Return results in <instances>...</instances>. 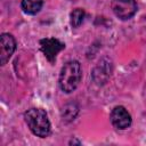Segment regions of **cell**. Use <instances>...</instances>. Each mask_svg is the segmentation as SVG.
Here are the masks:
<instances>
[{
    "mask_svg": "<svg viewBox=\"0 0 146 146\" xmlns=\"http://www.w3.org/2000/svg\"><path fill=\"white\" fill-rule=\"evenodd\" d=\"M81 65L78 60H70L65 63L59 74V88L66 94L74 91L81 81Z\"/></svg>",
    "mask_w": 146,
    "mask_h": 146,
    "instance_id": "1",
    "label": "cell"
},
{
    "mask_svg": "<svg viewBox=\"0 0 146 146\" xmlns=\"http://www.w3.org/2000/svg\"><path fill=\"white\" fill-rule=\"evenodd\" d=\"M30 130L38 137L46 138L50 133V122L47 113L41 108H30L24 114Z\"/></svg>",
    "mask_w": 146,
    "mask_h": 146,
    "instance_id": "2",
    "label": "cell"
},
{
    "mask_svg": "<svg viewBox=\"0 0 146 146\" xmlns=\"http://www.w3.org/2000/svg\"><path fill=\"white\" fill-rule=\"evenodd\" d=\"M112 10L120 19H130L137 13V3L135 0H113Z\"/></svg>",
    "mask_w": 146,
    "mask_h": 146,
    "instance_id": "3",
    "label": "cell"
},
{
    "mask_svg": "<svg viewBox=\"0 0 146 146\" xmlns=\"http://www.w3.org/2000/svg\"><path fill=\"white\" fill-rule=\"evenodd\" d=\"M40 47H41V51L44 54L46 58L50 63H52L56 59L57 54L65 48V44L62 41H59L58 39L46 38L40 41Z\"/></svg>",
    "mask_w": 146,
    "mask_h": 146,
    "instance_id": "4",
    "label": "cell"
},
{
    "mask_svg": "<svg viewBox=\"0 0 146 146\" xmlns=\"http://www.w3.org/2000/svg\"><path fill=\"white\" fill-rule=\"evenodd\" d=\"M131 115L123 106H116L112 110L111 113V122L114 128L119 130H124L131 124Z\"/></svg>",
    "mask_w": 146,
    "mask_h": 146,
    "instance_id": "5",
    "label": "cell"
},
{
    "mask_svg": "<svg viewBox=\"0 0 146 146\" xmlns=\"http://www.w3.org/2000/svg\"><path fill=\"white\" fill-rule=\"evenodd\" d=\"M16 49V41L9 33H2L0 38V64L5 65Z\"/></svg>",
    "mask_w": 146,
    "mask_h": 146,
    "instance_id": "6",
    "label": "cell"
},
{
    "mask_svg": "<svg viewBox=\"0 0 146 146\" xmlns=\"http://www.w3.org/2000/svg\"><path fill=\"white\" fill-rule=\"evenodd\" d=\"M43 5V0H22V9L27 15H35L38 14Z\"/></svg>",
    "mask_w": 146,
    "mask_h": 146,
    "instance_id": "7",
    "label": "cell"
},
{
    "mask_svg": "<svg viewBox=\"0 0 146 146\" xmlns=\"http://www.w3.org/2000/svg\"><path fill=\"white\" fill-rule=\"evenodd\" d=\"M79 112V107L75 103H68L66 104L62 110V117L66 121H72L75 119L76 114Z\"/></svg>",
    "mask_w": 146,
    "mask_h": 146,
    "instance_id": "8",
    "label": "cell"
},
{
    "mask_svg": "<svg viewBox=\"0 0 146 146\" xmlns=\"http://www.w3.org/2000/svg\"><path fill=\"white\" fill-rule=\"evenodd\" d=\"M84 10L81 9V8H76L74 9L72 13H71V16H70V22H71V25L72 27H79L83 19H84Z\"/></svg>",
    "mask_w": 146,
    "mask_h": 146,
    "instance_id": "9",
    "label": "cell"
}]
</instances>
